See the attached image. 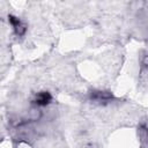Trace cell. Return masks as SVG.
<instances>
[{"instance_id":"obj_1","label":"cell","mask_w":148,"mask_h":148,"mask_svg":"<svg viewBox=\"0 0 148 148\" xmlns=\"http://www.w3.org/2000/svg\"><path fill=\"white\" fill-rule=\"evenodd\" d=\"M90 98L95 102L108 103L113 98V95L110 91H105V90H92L90 92Z\"/></svg>"},{"instance_id":"obj_2","label":"cell","mask_w":148,"mask_h":148,"mask_svg":"<svg viewBox=\"0 0 148 148\" xmlns=\"http://www.w3.org/2000/svg\"><path fill=\"white\" fill-rule=\"evenodd\" d=\"M8 22L10 23V25L13 27V29H14V31L17 36H23L25 34L27 27L22 23V21L18 17H16L14 15H9L8 16Z\"/></svg>"},{"instance_id":"obj_3","label":"cell","mask_w":148,"mask_h":148,"mask_svg":"<svg viewBox=\"0 0 148 148\" xmlns=\"http://www.w3.org/2000/svg\"><path fill=\"white\" fill-rule=\"evenodd\" d=\"M52 102V96L49 91H40L37 92L34 99V103L37 106H46Z\"/></svg>"},{"instance_id":"obj_4","label":"cell","mask_w":148,"mask_h":148,"mask_svg":"<svg viewBox=\"0 0 148 148\" xmlns=\"http://www.w3.org/2000/svg\"><path fill=\"white\" fill-rule=\"evenodd\" d=\"M142 66L146 67V68H148V54L143 57V59H142Z\"/></svg>"}]
</instances>
